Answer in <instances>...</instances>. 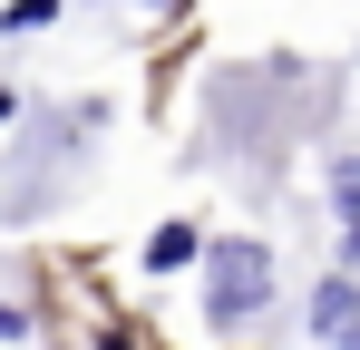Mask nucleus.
Wrapping results in <instances>:
<instances>
[{
  "label": "nucleus",
  "mask_w": 360,
  "mask_h": 350,
  "mask_svg": "<svg viewBox=\"0 0 360 350\" xmlns=\"http://www.w3.org/2000/svg\"><path fill=\"white\" fill-rule=\"evenodd\" d=\"M205 273H214L205 311H214V321H253V311H263V292H273V253H263L253 233H234V243H214V253H205Z\"/></svg>",
  "instance_id": "f257e3e1"
},
{
  "label": "nucleus",
  "mask_w": 360,
  "mask_h": 350,
  "mask_svg": "<svg viewBox=\"0 0 360 350\" xmlns=\"http://www.w3.org/2000/svg\"><path fill=\"white\" fill-rule=\"evenodd\" d=\"M302 331L311 341H360V283H311V311H302Z\"/></svg>",
  "instance_id": "f03ea898"
},
{
  "label": "nucleus",
  "mask_w": 360,
  "mask_h": 350,
  "mask_svg": "<svg viewBox=\"0 0 360 350\" xmlns=\"http://www.w3.org/2000/svg\"><path fill=\"white\" fill-rule=\"evenodd\" d=\"M176 263H195V224H156L146 233V273H176Z\"/></svg>",
  "instance_id": "7ed1b4c3"
},
{
  "label": "nucleus",
  "mask_w": 360,
  "mask_h": 350,
  "mask_svg": "<svg viewBox=\"0 0 360 350\" xmlns=\"http://www.w3.org/2000/svg\"><path fill=\"white\" fill-rule=\"evenodd\" d=\"M331 205H341V214H360V156H341V175H331Z\"/></svg>",
  "instance_id": "20e7f679"
},
{
  "label": "nucleus",
  "mask_w": 360,
  "mask_h": 350,
  "mask_svg": "<svg viewBox=\"0 0 360 350\" xmlns=\"http://www.w3.org/2000/svg\"><path fill=\"white\" fill-rule=\"evenodd\" d=\"M0 30H49V0H10V10H0Z\"/></svg>",
  "instance_id": "39448f33"
},
{
  "label": "nucleus",
  "mask_w": 360,
  "mask_h": 350,
  "mask_svg": "<svg viewBox=\"0 0 360 350\" xmlns=\"http://www.w3.org/2000/svg\"><path fill=\"white\" fill-rule=\"evenodd\" d=\"M20 331H30V311H10V302H0V341H20Z\"/></svg>",
  "instance_id": "423d86ee"
},
{
  "label": "nucleus",
  "mask_w": 360,
  "mask_h": 350,
  "mask_svg": "<svg viewBox=\"0 0 360 350\" xmlns=\"http://www.w3.org/2000/svg\"><path fill=\"white\" fill-rule=\"evenodd\" d=\"M10 117H20V98H10V88H0V127H10Z\"/></svg>",
  "instance_id": "0eeeda50"
},
{
  "label": "nucleus",
  "mask_w": 360,
  "mask_h": 350,
  "mask_svg": "<svg viewBox=\"0 0 360 350\" xmlns=\"http://www.w3.org/2000/svg\"><path fill=\"white\" fill-rule=\"evenodd\" d=\"M146 10H166V0H146Z\"/></svg>",
  "instance_id": "6e6552de"
}]
</instances>
